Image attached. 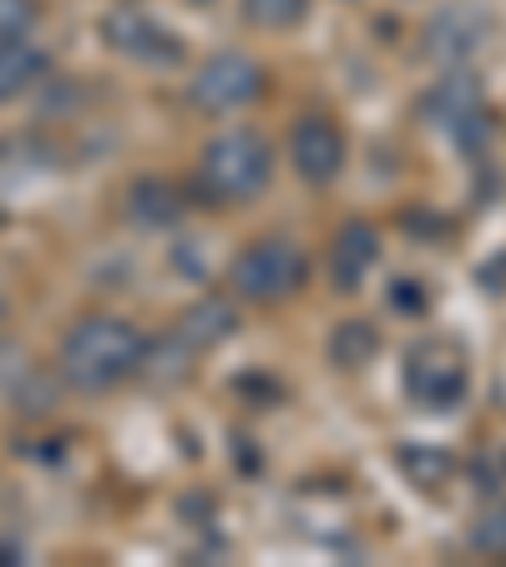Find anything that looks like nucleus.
I'll return each instance as SVG.
<instances>
[{"label": "nucleus", "instance_id": "dca6fc26", "mask_svg": "<svg viewBox=\"0 0 506 567\" xmlns=\"http://www.w3.org/2000/svg\"><path fill=\"white\" fill-rule=\"evenodd\" d=\"M472 547L476 553H486V557H506V502H492V507L476 517Z\"/></svg>", "mask_w": 506, "mask_h": 567}, {"label": "nucleus", "instance_id": "2eb2a0df", "mask_svg": "<svg viewBox=\"0 0 506 567\" xmlns=\"http://www.w3.org/2000/svg\"><path fill=\"white\" fill-rule=\"evenodd\" d=\"M238 16L259 31H295L304 25L309 0H238Z\"/></svg>", "mask_w": 506, "mask_h": 567}, {"label": "nucleus", "instance_id": "f03ea898", "mask_svg": "<svg viewBox=\"0 0 506 567\" xmlns=\"http://www.w3.org/2000/svg\"><path fill=\"white\" fill-rule=\"evenodd\" d=\"M279 153L259 127H228L198 153V188L213 203H254L273 183Z\"/></svg>", "mask_w": 506, "mask_h": 567}, {"label": "nucleus", "instance_id": "6ab92c4d", "mask_svg": "<svg viewBox=\"0 0 506 567\" xmlns=\"http://www.w3.org/2000/svg\"><path fill=\"white\" fill-rule=\"evenodd\" d=\"M0 563H21V553H16L11 543H0Z\"/></svg>", "mask_w": 506, "mask_h": 567}, {"label": "nucleus", "instance_id": "ddd939ff", "mask_svg": "<svg viewBox=\"0 0 506 567\" xmlns=\"http://www.w3.org/2000/svg\"><path fill=\"white\" fill-rule=\"evenodd\" d=\"M395 466L405 472V482L415 492H441V486L456 476V456L446 446H431V441H411V446L395 451Z\"/></svg>", "mask_w": 506, "mask_h": 567}, {"label": "nucleus", "instance_id": "9b49d317", "mask_svg": "<svg viewBox=\"0 0 506 567\" xmlns=\"http://www.w3.org/2000/svg\"><path fill=\"white\" fill-rule=\"evenodd\" d=\"M234 330H238V305H234V299L208 295V299H198V305L183 309L173 340L183 344L188 354H208V350H218V344H224Z\"/></svg>", "mask_w": 506, "mask_h": 567}, {"label": "nucleus", "instance_id": "20e7f679", "mask_svg": "<svg viewBox=\"0 0 506 567\" xmlns=\"http://www.w3.org/2000/svg\"><path fill=\"white\" fill-rule=\"evenodd\" d=\"M401 390L415 411L446 415L466 401L472 390V365H466V350L451 340H421L405 350L401 360Z\"/></svg>", "mask_w": 506, "mask_h": 567}, {"label": "nucleus", "instance_id": "f3484780", "mask_svg": "<svg viewBox=\"0 0 506 567\" xmlns=\"http://www.w3.org/2000/svg\"><path fill=\"white\" fill-rule=\"evenodd\" d=\"M35 21H41L35 0H0V35H31Z\"/></svg>", "mask_w": 506, "mask_h": 567}, {"label": "nucleus", "instance_id": "9d476101", "mask_svg": "<svg viewBox=\"0 0 506 567\" xmlns=\"http://www.w3.org/2000/svg\"><path fill=\"white\" fill-rule=\"evenodd\" d=\"M380 264V234L370 224H344L340 234H334L330 244V284L340 289V295H360L365 289V279L375 274Z\"/></svg>", "mask_w": 506, "mask_h": 567}, {"label": "nucleus", "instance_id": "7ed1b4c3", "mask_svg": "<svg viewBox=\"0 0 506 567\" xmlns=\"http://www.w3.org/2000/svg\"><path fill=\"white\" fill-rule=\"evenodd\" d=\"M304 284H309V254L289 234L254 238L228 264V289L244 305H279V299H295Z\"/></svg>", "mask_w": 506, "mask_h": 567}, {"label": "nucleus", "instance_id": "1a4fd4ad", "mask_svg": "<svg viewBox=\"0 0 506 567\" xmlns=\"http://www.w3.org/2000/svg\"><path fill=\"white\" fill-rule=\"evenodd\" d=\"M102 35H106V47L112 51H122V56H132V61H147V66H173V61L183 56V41H177L163 21L132 11V6H122V11L106 16Z\"/></svg>", "mask_w": 506, "mask_h": 567}, {"label": "nucleus", "instance_id": "423d86ee", "mask_svg": "<svg viewBox=\"0 0 506 567\" xmlns=\"http://www.w3.org/2000/svg\"><path fill=\"white\" fill-rule=\"evenodd\" d=\"M425 117L436 122L451 142H461V147L482 142V132H486V92H482V82H476L472 71L446 66V76L425 92Z\"/></svg>", "mask_w": 506, "mask_h": 567}, {"label": "nucleus", "instance_id": "0eeeda50", "mask_svg": "<svg viewBox=\"0 0 506 567\" xmlns=\"http://www.w3.org/2000/svg\"><path fill=\"white\" fill-rule=\"evenodd\" d=\"M344 157H350V142H344L340 122L324 117V112H309V117L295 122L289 132V167H295L304 183L324 188L344 173Z\"/></svg>", "mask_w": 506, "mask_h": 567}, {"label": "nucleus", "instance_id": "a211bd4d", "mask_svg": "<svg viewBox=\"0 0 506 567\" xmlns=\"http://www.w3.org/2000/svg\"><path fill=\"white\" fill-rule=\"evenodd\" d=\"M6 319H11V289L0 284V330H6Z\"/></svg>", "mask_w": 506, "mask_h": 567}, {"label": "nucleus", "instance_id": "4468645a", "mask_svg": "<svg viewBox=\"0 0 506 567\" xmlns=\"http://www.w3.org/2000/svg\"><path fill=\"white\" fill-rule=\"evenodd\" d=\"M375 354H380L375 319H344V324H334V334H330V360H334L340 370H365Z\"/></svg>", "mask_w": 506, "mask_h": 567}, {"label": "nucleus", "instance_id": "f8f14e48", "mask_svg": "<svg viewBox=\"0 0 506 567\" xmlns=\"http://www.w3.org/2000/svg\"><path fill=\"white\" fill-rule=\"evenodd\" d=\"M47 51L35 47L31 35H0V102L25 96L41 76H47Z\"/></svg>", "mask_w": 506, "mask_h": 567}, {"label": "nucleus", "instance_id": "39448f33", "mask_svg": "<svg viewBox=\"0 0 506 567\" xmlns=\"http://www.w3.org/2000/svg\"><path fill=\"white\" fill-rule=\"evenodd\" d=\"M264 92H269V71H264L254 56H244V51H218V56H208L188 82L193 106L213 112V117L248 112Z\"/></svg>", "mask_w": 506, "mask_h": 567}, {"label": "nucleus", "instance_id": "f257e3e1", "mask_svg": "<svg viewBox=\"0 0 506 567\" xmlns=\"http://www.w3.org/2000/svg\"><path fill=\"white\" fill-rule=\"evenodd\" d=\"M147 360V334L122 315H86L61 334L56 350V375L76 395H106L122 380L142 375Z\"/></svg>", "mask_w": 506, "mask_h": 567}, {"label": "nucleus", "instance_id": "6e6552de", "mask_svg": "<svg viewBox=\"0 0 506 567\" xmlns=\"http://www.w3.org/2000/svg\"><path fill=\"white\" fill-rule=\"evenodd\" d=\"M486 35H492V16L476 0H451L425 21V56L441 66H461L486 47Z\"/></svg>", "mask_w": 506, "mask_h": 567}]
</instances>
